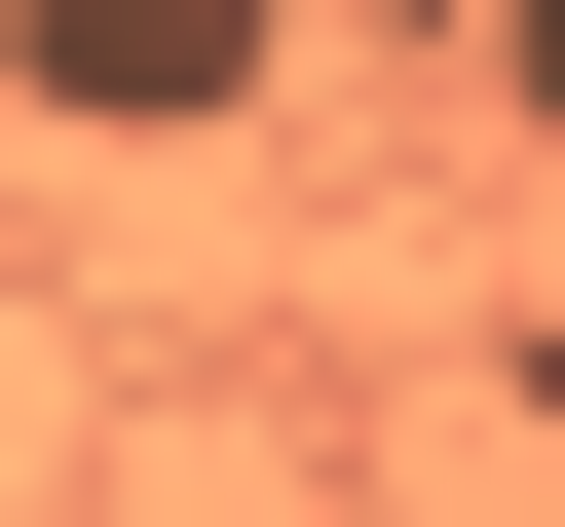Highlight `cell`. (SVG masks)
<instances>
[{"instance_id":"cell-1","label":"cell","mask_w":565,"mask_h":527,"mask_svg":"<svg viewBox=\"0 0 565 527\" xmlns=\"http://www.w3.org/2000/svg\"><path fill=\"white\" fill-rule=\"evenodd\" d=\"M264 39H302V0H0V114H76V151H226Z\"/></svg>"},{"instance_id":"cell-2","label":"cell","mask_w":565,"mask_h":527,"mask_svg":"<svg viewBox=\"0 0 565 527\" xmlns=\"http://www.w3.org/2000/svg\"><path fill=\"white\" fill-rule=\"evenodd\" d=\"M490 114H527V151H565V0H490Z\"/></svg>"}]
</instances>
